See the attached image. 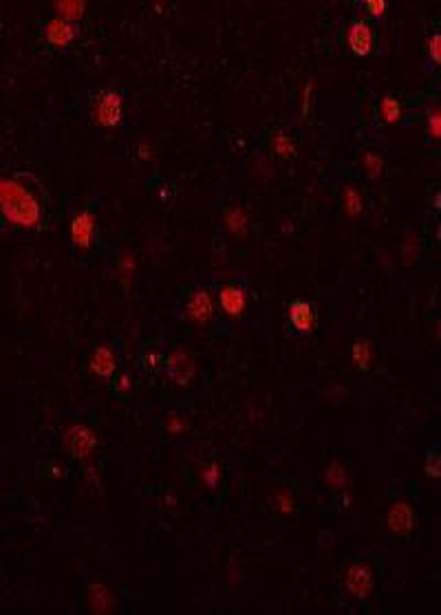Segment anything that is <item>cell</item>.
Returning a JSON list of instances; mask_svg holds the SVG:
<instances>
[{
  "mask_svg": "<svg viewBox=\"0 0 441 615\" xmlns=\"http://www.w3.org/2000/svg\"><path fill=\"white\" fill-rule=\"evenodd\" d=\"M424 472L431 481L441 479V446L439 444L424 446Z\"/></svg>",
  "mask_w": 441,
  "mask_h": 615,
  "instance_id": "cell-25",
  "label": "cell"
},
{
  "mask_svg": "<svg viewBox=\"0 0 441 615\" xmlns=\"http://www.w3.org/2000/svg\"><path fill=\"white\" fill-rule=\"evenodd\" d=\"M375 360V351L371 340H356L351 346V362L356 364L360 371H369Z\"/></svg>",
  "mask_w": 441,
  "mask_h": 615,
  "instance_id": "cell-24",
  "label": "cell"
},
{
  "mask_svg": "<svg viewBox=\"0 0 441 615\" xmlns=\"http://www.w3.org/2000/svg\"><path fill=\"white\" fill-rule=\"evenodd\" d=\"M351 503H353L351 489H344V492H335L333 494V500H331V509L333 512H344V509L351 507Z\"/></svg>",
  "mask_w": 441,
  "mask_h": 615,
  "instance_id": "cell-35",
  "label": "cell"
},
{
  "mask_svg": "<svg viewBox=\"0 0 441 615\" xmlns=\"http://www.w3.org/2000/svg\"><path fill=\"white\" fill-rule=\"evenodd\" d=\"M97 236V219L91 210H82L78 217L71 221V241L75 249L82 254L91 252Z\"/></svg>",
  "mask_w": 441,
  "mask_h": 615,
  "instance_id": "cell-10",
  "label": "cell"
},
{
  "mask_svg": "<svg viewBox=\"0 0 441 615\" xmlns=\"http://www.w3.org/2000/svg\"><path fill=\"white\" fill-rule=\"evenodd\" d=\"M320 479L322 483L331 489V492H344V489H351V483H353V472H351V466L349 463H342V461H329L326 466L322 468L320 472Z\"/></svg>",
  "mask_w": 441,
  "mask_h": 615,
  "instance_id": "cell-12",
  "label": "cell"
},
{
  "mask_svg": "<svg viewBox=\"0 0 441 615\" xmlns=\"http://www.w3.org/2000/svg\"><path fill=\"white\" fill-rule=\"evenodd\" d=\"M31 192L29 187L24 185L20 179H5L0 177V208L3 205H11L16 203V201H22L27 199Z\"/></svg>",
  "mask_w": 441,
  "mask_h": 615,
  "instance_id": "cell-20",
  "label": "cell"
},
{
  "mask_svg": "<svg viewBox=\"0 0 441 615\" xmlns=\"http://www.w3.org/2000/svg\"><path fill=\"white\" fill-rule=\"evenodd\" d=\"M335 584L347 602L353 605H367L375 593V569L369 560L353 558L338 571Z\"/></svg>",
  "mask_w": 441,
  "mask_h": 615,
  "instance_id": "cell-1",
  "label": "cell"
},
{
  "mask_svg": "<svg viewBox=\"0 0 441 615\" xmlns=\"http://www.w3.org/2000/svg\"><path fill=\"white\" fill-rule=\"evenodd\" d=\"M269 148H272V153H274L276 157H281V159H292V157H296V153H298V142H296L289 133H285V130H276V133L272 135Z\"/></svg>",
  "mask_w": 441,
  "mask_h": 615,
  "instance_id": "cell-21",
  "label": "cell"
},
{
  "mask_svg": "<svg viewBox=\"0 0 441 615\" xmlns=\"http://www.w3.org/2000/svg\"><path fill=\"white\" fill-rule=\"evenodd\" d=\"M135 271H137V258H135V254H131L128 249H122V252L117 254V258H115V276H117V280L124 287H128L133 283V278H135Z\"/></svg>",
  "mask_w": 441,
  "mask_h": 615,
  "instance_id": "cell-23",
  "label": "cell"
},
{
  "mask_svg": "<svg viewBox=\"0 0 441 615\" xmlns=\"http://www.w3.org/2000/svg\"><path fill=\"white\" fill-rule=\"evenodd\" d=\"M148 153H150L148 144H142V146H140V157H142V159H148Z\"/></svg>",
  "mask_w": 441,
  "mask_h": 615,
  "instance_id": "cell-38",
  "label": "cell"
},
{
  "mask_svg": "<svg viewBox=\"0 0 441 615\" xmlns=\"http://www.w3.org/2000/svg\"><path fill=\"white\" fill-rule=\"evenodd\" d=\"M124 117V104L122 95L117 91H104L95 99L93 106V119L104 128H115L122 124Z\"/></svg>",
  "mask_w": 441,
  "mask_h": 615,
  "instance_id": "cell-9",
  "label": "cell"
},
{
  "mask_svg": "<svg viewBox=\"0 0 441 615\" xmlns=\"http://www.w3.org/2000/svg\"><path fill=\"white\" fill-rule=\"evenodd\" d=\"M62 448L67 450L69 457L75 461H86L93 459L99 444H102V437H99L97 428L88 421H71L62 428Z\"/></svg>",
  "mask_w": 441,
  "mask_h": 615,
  "instance_id": "cell-3",
  "label": "cell"
},
{
  "mask_svg": "<svg viewBox=\"0 0 441 615\" xmlns=\"http://www.w3.org/2000/svg\"><path fill=\"white\" fill-rule=\"evenodd\" d=\"M380 112H382V119L386 124H397L401 119V104H399V99L386 95L382 102H380Z\"/></svg>",
  "mask_w": 441,
  "mask_h": 615,
  "instance_id": "cell-29",
  "label": "cell"
},
{
  "mask_svg": "<svg viewBox=\"0 0 441 615\" xmlns=\"http://www.w3.org/2000/svg\"><path fill=\"white\" fill-rule=\"evenodd\" d=\"M86 602L93 613H113L117 609V598L104 582H91L86 587Z\"/></svg>",
  "mask_w": 441,
  "mask_h": 615,
  "instance_id": "cell-13",
  "label": "cell"
},
{
  "mask_svg": "<svg viewBox=\"0 0 441 615\" xmlns=\"http://www.w3.org/2000/svg\"><path fill=\"white\" fill-rule=\"evenodd\" d=\"M269 505L276 514H281V516H292V514H296V509H298L296 494L292 492V489H278V492H274L269 496Z\"/></svg>",
  "mask_w": 441,
  "mask_h": 615,
  "instance_id": "cell-26",
  "label": "cell"
},
{
  "mask_svg": "<svg viewBox=\"0 0 441 615\" xmlns=\"http://www.w3.org/2000/svg\"><path fill=\"white\" fill-rule=\"evenodd\" d=\"M176 316L181 322L192 324L197 329H208L217 316V300H214V287L210 283L194 285L185 292V296L176 305Z\"/></svg>",
  "mask_w": 441,
  "mask_h": 615,
  "instance_id": "cell-2",
  "label": "cell"
},
{
  "mask_svg": "<svg viewBox=\"0 0 441 615\" xmlns=\"http://www.w3.org/2000/svg\"><path fill=\"white\" fill-rule=\"evenodd\" d=\"M58 18H65L69 22H78L86 11V0H53Z\"/></svg>",
  "mask_w": 441,
  "mask_h": 615,
  "instance_id": "cell-27",
  "label": "cell"
},
{
  "mask_svg": "<svg viewBox=\"0 0 441 615\" xmlns=\"http://www.w3.org/2000/svg\"><path fill=\"white\" fill-rule=\"evenodd\" d=\"M311 97H313V80H309L305 84V91H302V99H300V119L307 121L311 115Z\"/></svg>",
  "mask_w": 441,
  "mask_h": 615,
  "instance_id": "cell-34",
  "label": "cell"
},
{
  "mask_svg": "<svg viewBox=\"0 0 441 615\" xmlns=\"http://www.w3.org/2000/svg\"><path fill=\"white\" fill-rule=\"evenodd\" d=\"M110 384H113V391H115L117 395H122V397L133 393V378H131V373H126V371H119L115 378H113Z\"/></svg>",
  "mask_w": 441,
  "mask_h": 615,
  "instance_id": "cell-32",
  "label": "cell"
},
{
  "mask_svg": "<svg viewBox=\"0 0 441 615\" xmlns=\"http://www.w3.org/2000/svg\"><path fill=\"white\" fill-rule=\"evenodd\" d=\"M428 56L433 58L435 65H441V35L433 33V37L428 40Z\"/></svg>",
  "mask_w": 441,
  "mask_h": 615,
  "instance_id": "cell-36",
  "label": "cell"
},
{
  "mask_svg": "<svg viewBox=\"0 0 441 615\" xmlns=\"http://www.w3.org/2000/svg\"><path fill=\"white\" fill-rule=\"evenodd\" d=\"M197 481L201 487L217 489L223 481V466L219 459H208L197 468Z\"/></svg>",
  "mask_w": 441,
  "mask_h": 615,
  "instance_id": "cell-19",
  "label": "cell"
},
{
  "mask_svg": "<svg viewBox=\"0 0 441 615\" xmlns=\"http://www.w3.org/2000/svg\"><path fill=\"white\" fill-rule=\"evenodd\" d=\"M88 373L93 375L95 380L110 384L113 378L119 373V360H117V351L115 346L110 344H97L91 355H88V364H86Z\"/></svg>",
  "mask_w": 441,
  "mask_h": 615,
  "instance_id": "cell-8",
  "label": "cell"
},
{
  "mask_svg": "<svg viewBox=\"0 0 441 615\" xmlns=\"http://www.w3.org/2000/svg\"><path fill=\"white\" fill-rule=\"evenodd\" d=\"M347 42H349V49L356 56L364 58L371 53L373 49V31L367 22L362 20H356L349 27V33H347Z\"/></svg>",
  "mask_w": 441,
  "mask_h": 615,
  "instance_id": "cell-14",
  "label": "cell"
},
{
  "mask_svg": "<svg viewBox=\"0 0 441 615\" xmlns=\"http://www.w3.org/2000/svg\"><path fill=\"white\" fill-rule=\"evenodd\" d=\"M287 322H289V326H292V331L296 335L311 333L313 329H316V322H318L316 307H313L305 298L294 300V303L289 305V309H287Z\"/></svg>",
  "mask_w": 441,
  "mask_h": 615,
  "instance_id": "cell-11",
  "label": "cell"
},
{
  "mask_svg": "<svg viewBox=\"0 0 441 615\" xmlns=\"http://www.w3.org/2000/svg\"><path fill=\"white\" fill-rule=\"evenodd\" d=\"M44 33H47V40L53 47H67L75 40L78 29H75V22H69L65 18H53L47 22Z\"/></svg>",
  "mask_w": 441,
  "mask_h": 615,
  "instance_id": "cell-17",
  "label": "cell"
},
{
  "mask_svg": "<svg viewBox=\"0 0 441 615\" xmlns=\"http://www.w3.org/2000/svg\"><path fill=\"white\" fill-rule=\"evenodd\" d=\"M214 300H217V309L223 313L225 320L238 322L247 311L249 294H247V283L230 280L223 283L214 289Z\"/></svg>",
  "mask_w": 441,
  "mask_h": 615,
  "instance_id": "cell-5",
  "label": "cell"
},
{
  "mask_svg": "<svg viewBox=\"0 0 441 615\" xmlns=\"http://www.w3.org/2000/svg\"><path fill=\"white\" fill-rule=\"evenodd\" d=\"M161 371L174 386H188L197 375V364H194L192 355L188 353L185 348L166 346V353H163V362H161Z\"/></svg>",
  "mask_w": 441,
  "mask_h": 615,
  "instance_id": "cell-6",
  "label": "cell"
},
{
  "mask_svg": "<svg viewBox=\"0 0 441 615\" xmlns=\"http://www.w3.org/2000/svg\"><path fill=\"white\" fill-rule=\"evenodd\" d=\"M364 7L373 18H382L386 11V0H364Z\"/></svg>",
  "mask_w": 441,
  "mask_h": 615,
  "instance_id": "cell-37",
  "label": "cell"
},
{
  "mask_svg": "<svg viewBox=\"0 0 441 615\" xmlns=\"http://www.w3.org/2000/svg\"><path fill=\"white\" fill-rule=\"evenodd\" d=\"M221 221H223L225 232H228L230 236H234V238H245L247 232H249V217H247V212L241 205L225 208L223 214H221Z\"/></svg>",
  "mask_w": 441,
  "mask_h": 615,
  "instance_id": "cell-15",
  "label": "cell"
},
{
  "mask_svg": "<svg viewBox=\"0 0 441 615\" xmlns=\"http://www.w3.org/2000/svg\"><path fill=\"white\" fill-rule=\"evenodd\" d=\"M426 124H428V135H431L435 142H439L441 140V110L439 108L428 110Z\"/></svg>",
  "mask_w": 441,
  "mask_h": 615,
  "instance_id": "cell-33",
  "label": "cell"
},
{
  "mask_svg": "<svg viewBox=\"0 0 441 615\" xmlns=\"http://www.w3.org/2000/svg\"><path fill=\"white\" fill-rule=\"evenodd\" d=\"M38 472H40V476L44 479H65V476L69 474V470H67V466H62L60 461H44V463H40V466H38Z\"/></svg>",
  "mask_w": 441,
  "mask_h": 615,
  "instance_id": "cell-31",
  "label": "cell"
},
{
  "mask_svg": "<svg viewBox=\"0 0 441 615\" xmlns=\"http://www.w3.org/2000/svg\"><path fill=\"white\" fill-rule=\"evenodd\" d=\"M159 426H161L163 435L174 437V439H181L185 435H190L192 428H194L192 419L188 417V415H183L181 410H168V412H163Z\"/></svg>",
  "mask_w": 441,
  "mask_h": 615,
  "instance_id": "cell-16",
  "label": "cell"
},
{
  "mask_svg": "<svg viewBox=\"0 0 441 615\" xmlns=\"http://www.w3.org/2000/svg\"><path fill=\"white\" fill-rule=\"evenodd\" d=\"M166 342L159 340L157 346L155 344H144L140 348V355H137V371L142 373H157L161 371V362H163V353H166Z\"/></svg>",
  "mask_w": 441,
  "mask_h": 615,
  "instance_id": "cell-18",
  "label": "cell"
},
{
  "mask_svg": "<svg viewBox=\"0 0 441 615\" xmlns=\"http://www.w3.org/2000/svg\"><path fill=\"white\" fill-rule=\"evenodd\" d=\"M362 170L371 181H377L384 172V157L380 153H375V150H367V153L362 155Z\"/></svg>",
  "mask_w": 441,
  "mask_h": 615,
  "instance_id": "cell-28",
  "label": "cell"
},
{
  "mask_svg": "<svg viewBox=\"0 0 441 615\" xmlns=\"http://www.w3.org/2000/svg\"><path fill=\"white\" fill-rule=\"evenodd\" d=\"M384 527L390 536L399 538V541H408L415 536L419 527V512L408 496H397L390 500L384 514Z\"/></svg>",
  "mask_w": 441,
  "mask_h": 615,
  "instance_id": "cell-4",
  "label": "cell"
},
{
  "mask_svg": "<svg viewBox=\"0 0 441 615\" xmlns=\"http://www.w3.org/2000/svg\"><path fill=\"white\" fill-rule=\"evenodd\" d=\"M82 472H84V481H86L88 485L99 487V483H102V468L97 466L95 457H93V459L82 461Z\"/></svg>",
  "mask_w": 441,
  "mask_h": 615,
  "instance_id": "cell-30",
  "label": "cell"
},
{
  "mask_svg": "<svg viewBox=\"0 0 441 615\" xmlns=\"http://www.w3.org/2000/svg\"><path fill=\"white\" fill-rule=\"evenodd\" d=\"M342 210L351 221H358L364 214V199L358 187L353 185L342 187Z\"/></svg>",
  "mask_w": 441,
  "mask_h": 615,
  "instance_id": "cell-22",
  "label": "cell"
},
{
  "mask_svg": "<svg viewBox=\"0 0 441 615\" xmlns=\"http://www.w3.org/2000/svg\"><path fill=\"white\" fill-rule=\"evenodd\" d=\"M0 214L9 225H16V228H38L42 219V208L40 201H38L33 194H29L27 199L16 201L11 205H3L0 208Z\"/></svg>",
  "mask_w": 441,
  "mask_h": 615,
  "instance_id": "cell-7",
  "label": "cell"
}]
</instances>
